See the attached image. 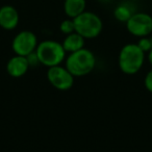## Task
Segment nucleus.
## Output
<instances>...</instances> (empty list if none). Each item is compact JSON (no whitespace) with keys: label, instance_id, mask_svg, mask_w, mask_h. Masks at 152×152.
Masks as SVG:
<instances>
[{"label":"nucleus","instance_id":"3","mask_svg":"<svg viewBox=\"0 0 152 152\" xmlns=\"http://www.w3.org/2000/svg\"><path fill=\"white\" fill-rule=\"evenodd\" d=\"M36 54L39 63L50 68L58 66L65 59L66 51L63 44L55 41H44L37 46Z\"/></svg>","mask_w":152,"mask_h":152},{"label":"nucleus","instance_id":"7","mask_svg":"<svg viewBox=\"0 0 152 152\" xmlns=\"http://www.w3.org/2000/svg\"><path fill=\"white\" fill-rule=\"evenodd\" d=\"M38 46L37 37L31 31H21L13 41V50L17 55L28 56L34 52Z\"/></svg>","mask_w":152,"mask_h":152},{"label":"nucleus","instance_id":"9","mask_svg":"<svg viewBox=\"0 0 152 152\" xmlns=\"http://www.w3.org/2000/svg\"><path fill=\"white\" fill-rule=\"evenodd\" d=\"M19 23V14L17 10L10 5L0 9V26L4 29L11 30L16 28Z\"/></svg>","mask_w":152,"mask_h":152},{"label":"nucleus","instance_id":"6","mask_svg":"<svg viewBox=\"0 0 152 152\" xmlns=\"http://www.w3.org/2000/svg\"><path fill=\"white\" fill-rule=\"evenodd\" d=\"M47 78L55 89L61 91L71 89L74 83V76L67 68H63L59 65L49 68L47 72Z\"/></svg>","mask_w":152,"mask_h":152},{"label":"nucleus","instance_id":"4","mask_svg":"<svg viewBox=\"0 0 152 152\" xmlns=\"http://www.w3.org/2000/svg\"><path fill=\"white\" fill-rule=\"evenodd\" d=\"M75 31L85 39H93L99 36L102 30V21L97 15L83 12L73 19Z\"/></svg>","mask_w":152,"mask_h":152},{"label":"nucleus","instance_id":"16","mask_svg":"<svg viewBox=\"0 0 152 152\" xmlns=\"http://www.w3.org/2000/svg\"><path fill=\"white\" fill-rule=\"evenodd\" d=\"M148 59H149L150 64L152 65V49L149 51V52H148Z\"/></svg>","mask_w":152,"mask_h":152},{"label":"nucleus","instance_id":"8","mask_svg":"<svg viewBox=\"0 0 152 152\" xmlns=\"http://www.w3.org/2000/svg\"><path fill=\"white\" fill-rule=\"evenodd\" d=\"M29 63L26 56L22 55H16L12 57L7 65V71L13 77H21L27 72L29 68Z\"/></svg>","mask_w":152,"mask_h":152},{"label":"nucleus","instance_id":"12","mask_svg":"<svg viewBox=\"0 0 152 152\" xmlns=\"http://www.w3.org/2000/svg\"><path fill=\"white\" fill-rule=\"evenodd\" d=\"M131 16H132L131 11L125 5H121V7H117L115 11V17L121 22H127Z\"/></svg>","mask_w":152,"mask_h":152},{"label":"nucleus","instance_id":"1","mask_svg":"<svg viewBox=\"0 0 152 152\" xmlns=\"http://www.w3.org/2000/svg\"><path fill=\"white\" fill-rule=\"evenodd\" d=\"M145 52L137 44H127L119 54V67L125 74H135L143 67Z\"/></svg>","mask_w":152,"mask_h":152},{"label":"nucleus","instance_id":"11","mask_svg":"<svg viewBox=\"0 0 152 152\" xmlns=\"http://www.w3.org/2000/svg\"><path fill=\"white\" fill-rule=\"evenodd\" d=\"M86 0H65L64 10L68 17L76 18L85 12Z\"/></svg>","mask_w":152,"mask_h":152},{"label":"nucleus","instance_id":"5","mask_svg":"<svg viewBox=\"0 0 152 152\" xmlns=\"http://www.w3.org/2000/svg\"><path fill=\"white\" fill-rule=\"evenodd\" d=\"M126 26L131 34L144 38L152 32V17L145 13L132 14L126 22Z\"/></svg>","mask_w":152,"mask_h":152},{"label":"nucleus","instance_id":"15","mask_svg":"<svg viewBox=\"0 0 152 152\" xmlns=\"http://www.w3.org/2000/svg\"><path fill=\"white\" fill-rule=\"evenodd\" d=\"M145 87L148 91L152 93V70L148 72L145 77Z\"/></svg>","mask_w":152,"mask_h":152},{"label":"nucleus","instance_id":"10","mask_svg":"<svg viewBox=\"0 0 152 152\" xmlns=\"http://www.w3.org/2000/svg\"><path fill=\"white\" fill-rule=\"evenodd\" d=\"M83 45H85V38L77 32H72V34H68V37L63 43V47L65 51L66 52L68 51L70 53L83 49Z\"/></svg>","mask_w":152,"mask_h":152},{"label":"nucleus","instance_id":"13","mask_svg":"<svg viewBox=\"0 0 152 152\" xmlns=\"http://www.w3.org/2000/svg\"><path fill=\"white\" fill-rule=\"evenodd\" d=\"M61 30L66 34H70L75 31V26H74L73 20H65L61 24Z\"/></svg>","mask_w":152,"mask_h":152},{"label":"nucleus","instance_id":"2","mask_svg":"<svg viewBox=\"0 0 152 152\" xmlns=\"http://www.w3.org/2000/svg\"><path fill=\"white\" fill-rule=\"evenodd\" d=\"M96 59L94 54L88 49H80L70 53L66 61V68L73 76H83L93 71Z\"/></svg>","mask_w":152,"mask_h":152},{"label":"nucleus","instance_id":"14","mask_svg":"<svg viewBox=\"0 0 152 152\" xmlns=\"http://www.w3.org/2000/svg\"><path fill=\"white\" fill-rule=\"evenodd\" d=\"M137 45H139V47L144 51V52H146V51L149 52V51L152 49V40L147 39V38H143L140 40V42Z\"/></svg>","mask_w":152,"mask_h":152}]
</instances>
